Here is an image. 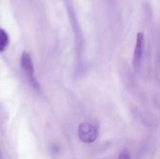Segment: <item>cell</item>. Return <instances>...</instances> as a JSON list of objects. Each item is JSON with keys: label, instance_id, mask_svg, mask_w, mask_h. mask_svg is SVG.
I'll list each match as a JSON object with an SVG mask.
<instances>
[{"label": "cell", "instance_id": "obj_1", "mask_svg": "<svg viewBox=\"0 0 160 159\" xmlns=\"http://www.w3.org/2000/svg\"><path fill=\"white\" fill-rule=\"evenodd\" d=\"M21 67L25 75V77L27 78L28 82H30L31 86L35 89L39 88L38 81L35 77V73H34V65H33V61L31 58V55L27 52H23L22 53L21 56Z\"/></svg>", "mask_w": 160, "mask_h": 159}, {"label": "cell", "instance_id": "obj_2", "mask_svg": "<svg viewBox=\"0 0 160 159\" xmlns=\"http://www.w3.org/2000/svg\"><path fill=\"white\" fill-rule=\"evenodd\" d=\"M78 136L82 142L92 143L98 138V129L94 125L83 122L78 127Z\"/></svg>", "mask_w": 160, "mask_h": 159}, {"label": "cell", "instance_id": "obj_3", "mask_svg": "<svg viewBox=\"0 0 160 159\" xmlns=\"http://www.w3.org/2000/svg\"><path fill=\"white\" fill-rule=\"evenodd\" d=\"M143 51H144V35L143 33L140 32L137 34L136 37V43L134 48V53H133V67L134 68H139L142 60L143 56Z\"/></svg>", "mask_w": 160, "mask_h": 159}, {"label": "cell", "instance_id": "obj_4", "mask_svg": "<svg viewBox=\"0 0 160 159\" xmlns=\"http://www.w3.org/2000/svg\"><path fill=\"white\" fill-rule=\"evenodd\" d=\"M8 42H9V38L8 34L6 33L5 30L0 28V52L5 51V49L8 45Z\"/></svg>", "mask_w": 160, "mask_h": 159}, {"label": "cell", "instance_id": "obj_5", "mask_svg": "<svg viewBox=\"0 0 160 159\" xmlns=\"http://www.w3.org/2000/svg\"><path fill=\"white\" fill-rule=\"evenodd\" d=\"M117 159H130V153L128 150H123Z\"/></svg>", "mask_w": 160, "mask_h": 159}]
</instances>
